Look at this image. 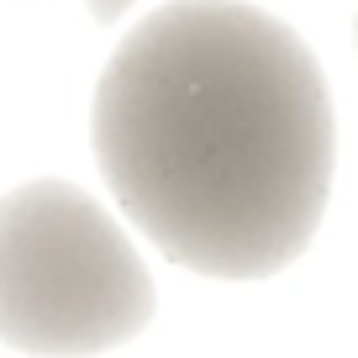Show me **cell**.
I'll return each mask as SVG.
<instances>
[{"mask_svg":"<svg viewBox=\"0 0 358 358\" xmlns=\"http://www.w3.org/2000/svg\"><path fill=\"white\" fill-rule=\"evenodd\" d=\"M95 158L116 206L174 264L264 280L316 237L337 127L311 48L243 0H174L95 85Z\"/></svg>","mask_w":358,"mask_h":358,"instance_id":"cell-1","label":"cell"},{"mask_svg":"<svg viewBox=\"0 0 358 358\" xmlns=\"http://www.w3.org/2000/svg\"><path fill=\"white\" fill-rule=\"evenodd\" d=\"M127 232L69 179H32L0 201V343L37 358H90L153 322Z\"/></svg>","mask_w":358,"mask_h":358,"instance_id":"cell-2","label":"cell"},{"mask_svg":"<svg viewBox=\"0 0 358 358\" xmlns=\"http://www.w3.org/2000/svg\"><path fill=\"white\" fill-rule=\"evenodd\" d=\"M132 6H137V0H90V16H95L101 27H111V22H122Z\"/></svg>","mask_w":358,"mask_h":358,"instance_id":"cell-3","label":"cell"}]
</instances>
